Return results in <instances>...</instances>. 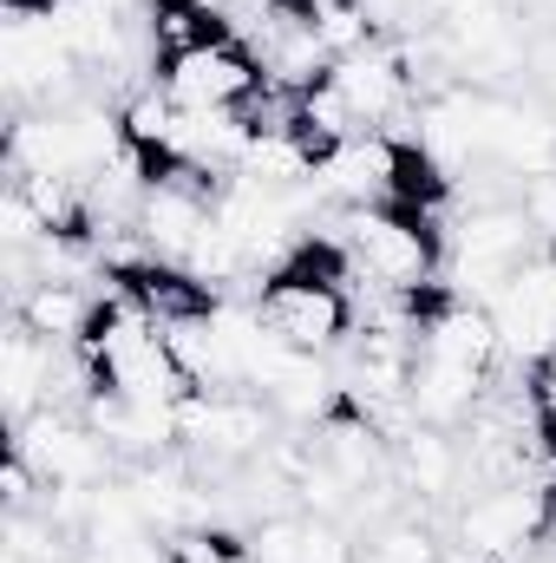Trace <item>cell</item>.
Listing matches in <instances>:
<instances>
[{
  "mask_svg": "<svg viewBox=\"0 0 556 563\" xmlns=\"http://www.w3.org/2000/svg\"><path fill=\"white\" fill-rule=\"evenodd\" d=\"M341 217V243L354 256V276L380 282V288H419V282H438L445 263V236L432 217H407L393 203H367V210H334Z\"/></svg>",
  "mask_w": 556,
  "mask_h": 563,
  "instance_id": "cell-1",
  "label": "cell"
},
{
  "mask_svg": "<svg viewBox=\"0 0 556 563\" xmlns=\"http://www.w3.org/2000/svg\"><path fill=\"white\" fill-rule=\"evenodd\" d=\"M256 314L269 321V334H276L281 347H294V354H334V347L354 334V301H347V288L288 276V269H269V276H263Z\"/></svg>",
  "mask_w": 556,
  "mask_h": 563,
  "instance_id": "cell-2",
  "label": "cell"
},
{
  "mask_svg": "<svg viewBox=\"0 0 556 563\" xmlns=\"http://www.w3.org/2000/svg\"><path fill=\"white\" fill-rule=\"evenodd\" d=\"M544 511H551V485H531V478H518V485H478L458 505L452 538L471 558H511L518 563L524 551H537Z\"/></svg>",
  "mask_w": 556,
  "mask_h": 563,
  "instance_id": "cell-3",
  "label": "cell"
},
{
  "mask_svg": "<svg viewBox=\"0 0 556 563\" xmlns=\"http://www.w3.org/2000/svg\"><path fill=\"white\" fill-rule=\"evenodd\" d=\"M157 86L184 106V112H243L263 92V59L236 40H216L203 53H184L170 66H157Z\"/></svg>",
  "mask_w": 556,
  "mask_h": 563,
  "instance_id": "cell-4",
  "label": "cell"
},
{
  "mask_svg": "<svg viewBox=\"0 0 556 563\" xmlns=\"http://www.w3.org/2000/svg\"><path fill=\"white\" fill-rule=\"evenodd\" d=\"M393 478L407 485L413 505H438V498H452V492L471 478V465H465V439L445 432V426H407V432L393 439Z\"/></svg>",
  "mask_w": 556,
  "mask_h": 563,
  "instance_id": "cell-5",
  "label": "cell"
},
{
  "mask_svg": "<svg viewBox=\"0 0 556 563\" xmlns=\"http://www.w3.org/2000/svg\"><path fill=\"white\" fill-rule=\"evenodd\" d=\"M256 387L276 407V420H294V426H314L341 400V374H327L321 354H294V347H281L276 361L256 374Z\"/></svg>",
  "mask_w": 556,
  "mask_h": 563,
  "instance_id": "cell-6",
  "label": "cell"
},
{
  "mask_svg": "<svg viewBox=\"0 0 556 563\" xmlns=\"http://www.w3.org/2000/svg\"><path fill=\"white\" fill-rule=\"evenodd\" d=\"M13 321H26L40 341L53 347H79L86 321H92V288L86 282H33L20 301H13Z\"/></svg>",
  "mask_w": 556,
  "mask_h": 563,
  "instance_id": "cell-7",
  "label": "cell"
},
{
  "mask_svg": "<svg viewBox=\"0 0 556 563\" xmlns=\"http://www.w3.org/2000/svg\"><path fill=\"white\" fill-rule=\"evenodd\" d=\"M144 20H151L157 66H170V59H184V53H203V46L230 40L223 13H210L203 0H151V7H144Z\"/></svg>",
  "mask_w": 556,
  "mask_h": 563,
  "instance_id": "cell-8",
  "label": "cell"
},
{
  "mask_svg": "<svg viewBox=\"0 0 556 563\" xmlns=\"http://www.w3.org/2000/svg\"><path fill=\"white\" fill-rule=\"evenodd\" d=\"M518 210L531 217V230H537V236L556 250V170H544V177H531V184H524Z\"/></svg>",
  "mask_w": 556,
  "mask_h": 563,
  "instance_id": "cell-9",
  "label": "cell"
},
{
  "mask_svg": "<svg viewBox=\"0 0 556 563\" xmlns=\"http://www.w3.org/2000/svg\"><path fill=\"white\" fill-rule=\"evenodd\" d=\"M294 563H360V558H354V544L341 538V525L308 518V538H301V558Z\"/></svg>",
  "mask_w": 556,
  "mask_h": 563,
  "instance_id": "cell-10",
  "label": "cell"
},
{
  "mask_svg": "<svg viewBox=\"0 0 556 563\" xmlns=\"http://www.w3.org/2000/svg\"><path fill=\"white\" fill-rule=\"evenodd\" d=\"M518 563H556V551H544V544H537V551H524Z\"/></svg>",
  "mask_w": 556,
  "mask_h": 563,
  "instance_id": "cell-11",
  "label": "cell"
}]
</instances>
